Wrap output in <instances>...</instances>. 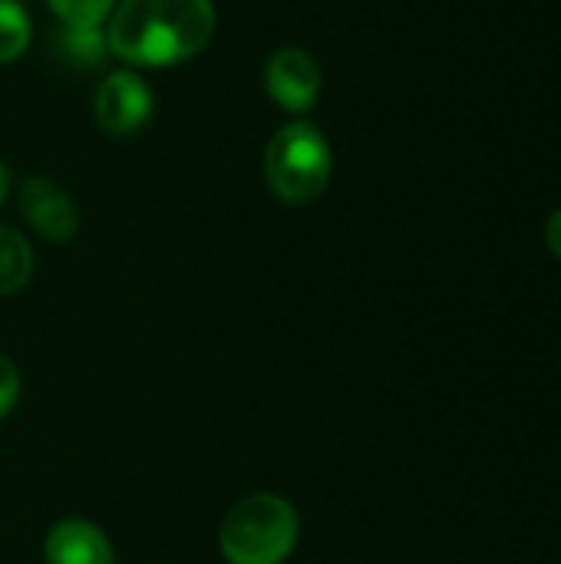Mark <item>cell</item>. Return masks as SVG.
<instances>
[{
    "label": "cell",
    "instance_id": "obj_8",
    "mask_svg": "<svg viewBox=\"0 0 561 564\" xmlns=\"http://www.w3.org/2000/svg\"><path fill=\"white\" fill-rule=\"evenodd\" d=\"M33 274V251L20 231L0 225V297L17 294Z\"/></svg>",
    "mask_w": 561,
    "mask_h": 564
},
{
    "label": "cell",
    "instance_id": "obj_9",
    "mask_svg": "<svg viewBox=\"0 0 561 564\" xmlns=\"http://www.w3.org/2000/svg\"><path fill=\"white\" fill-rule=\"evenodd\" d=\"M30 43V17L17 0H0V63L17 59Z\"/></svg>",
    "mask_w": 561,
    "mask_h": 564
},
{
    "label": "cell",
    "instance_id": "obj_7",
    "mask_svg": "<svg viewBox=\"0 0 561 564\" xmlns=\"http://www.w3.org/2000/svg\"><path fill=\"white\" fill-rule=\"evenodd\" d=\"M46 564H116V555L96 525L66 519L46 535Z\"/></svg>",
    "mask_w": 561,
    "mask_h": 564
},
{
    "label": "cell",
    "instance_id": "obj_1",
    "mask_svg": "<svg viewBox=\"0 0 561 564\" xmlns=\"http://www.w3.org/2000/svg\"><path fill=\"white\" fill-rule=\"evenodd\" d=\"M215 33L212 0H122L109 20V50L136 66L192 59Z\"/></svg>",
    "mask_w": 561,
    "mask_h": 564
},
{
    "label": "cell",
    "instance_id": "obj_14",
    "mask_svg": "<svg viewBox=\"0 0 561 564\" xmlns=\"http://www.w3.org/2000/svg\"><path fill=\"white\" fill-rule=\"evenodd\" d=\"M3 195H7V169L0 165V202H3Z\"/></svg>",
    "mask_w": 561,
    "mask_h": 564
},
{
    "label": "cell",
    "instance_id": "obj_2",
    "mask_svg": "<svg viewBox=\"0 0 561 564\" xmlns=\"http://www.w3.org/2000/svg\"><path fill=\"white\" fill-rule=\"evenodd\" d=\"M298 545V512L281 496H248L222 522L228 564H281Z\"/></svg>",
    "mask_w": 561,
    "mask_h": 564
},
{
    "label": "cell",
    "instance_id": "obj_6",
    "mask_svg": "<svg viewBox=\"0 0 561 564\" xmlns=\"http://www.w3.org/2000/svg\"><path fill=\"white\" fill-rule=\"evenodd\" d=\"M20 208L23 218L46 238V241H69L76 235V208L46 178H30L20 192Z\"/></svg>",
    "mask_w": 561,
    "mask_h": 564
},
{
    "label": "cell",
    "instance_id": "obj_4",
    "mask_svg": "<svg viewBox=\"0 0 561 564\" xmlns=\"http://www.w3.org/2000/svg\"><path fill=\"white\" fill-rule=\"evenodd\" d=\"M152 116V93L136 73H112L96 93V122L109 135H132Z\"/></svg>",
    "mask_w": 561,
    "mask_h": 564
},
{
    "label": "cell",
    "instance_id": "obj_10",
    "mask_svg": "<svg viewBox=\"0 0 561 564\" xmlns=\"http://www.w3.org/2000/svg\"><path fill=\"white\" fill-rule=\"evenodd\" d=\"M50 7L66 20V26H99L112 0H50Z\"/></svg>",
    "mask_w": 561,
    "mask_h": 564
},
{
    "label": "cell",
    "instance_id": "obj_3",
    "mask_svg": "<svg viewBox=\"0 0 561 564\" xmlns=\"http://www.w3.org/2000/svg\"><path fill=\"white\" fill-rule=\"evenodd\" d=\"M265 178L288 205L314 202L331 178V149L311 122H291L265 149Z\"/></svg>",
    "mask_w": 561,
    "mask_h": 564
},
{
    "label": "cell",
    "instance_id": "obj_5",
    "mask_svg": "<svg viewBox=\"0 0 561 564\" xmlns=\"http://www.w3.org/2000/svg\"><path fill=\"white\" fill-rule=\"evenodd\" d=\"M268 93L288 109V112H308L321 89V69L311 53L284 46L268 59L265 69Z\"/></svg>",
    "mask_w": 561,
    "mask_h": 564
},
{
    "label": "cell",
    "instance_id": "obj_13",
    "mask_svg": "<svg viewBox=\"0 0 561 564\" xmlns=\"http://www.w3.org/2000/svg\"><path fill=\"white\" fill-rule=\"evenodd\" d=\"M546 238H549V248L561 258V208L549 218V228H546Z\"/></svg>",
    "mask_w": 561,
    "mask_h": 564
},
{
    "label": "cell",
    "instance_id": "obj_11",
    "mask_svg": "<svg viewBox=\"0 0 561 564\" xmlns=\"http://www.w3.org/2000/svg\"><path fill=\"white\" fill-rule=\"evenodd\" d=\"M63 46L73 59L79 63H96L103 56V36H99V26H66V36H63Z\"/></svg>",
    "mask_w": 561,
    "mask_h": 564
},
{
    "label": "cell",
    "instance_id": "obj_12",
    "mask_svg": "<svg viewBox=\"0 0 561 564\" xmlns=\"http://www.w3.org/2000/svg\"><path fill=\"white\" fill-rule=\"evenodd\" d=\"M17 397H20V377H17V367H13L7 357H0V416H7V413L13 410Z\"/></svg>",
    "mask_w": 561,
    "mask_h": 564
}]
</instances>
